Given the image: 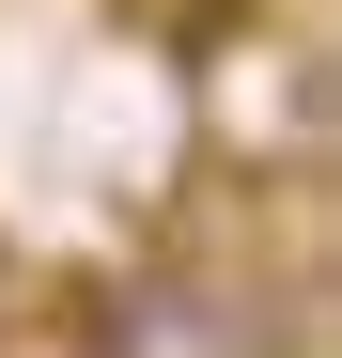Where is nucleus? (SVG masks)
Segmentation results:
<instances>
[{
	"mask_svg": "<svg viewBox=\"0 0 342 358\" xmlns=\"http://www.w3.org/2000/svg\"><path fill=\"white\" fill-rule=\"evenodd\" d=\"M187 94H202V141L234 171H327V0H296V16H265V0H234L202 47H187Z\"/></svg>",
	"mask_w": 342,
	"mask_h": 358,
	"instance_id": "obj_1",
	"label": "nucleus"
},
{
	"mask_svg": "<svg viewBox=\"0 0 342 358\" xmlns=\"http://www.w3.org/2000/svg\"><path fill=\"white\" fill-rule=\"evenodd\" d=\"M78 358H311V312L280 280H234V265H125L78 312Z\"/></svg>",
	"mask_w": 342,
	"mask_h": 358,
	"instance_id": "obj_2",
	"label": "nucleus"
}]
</instances>
